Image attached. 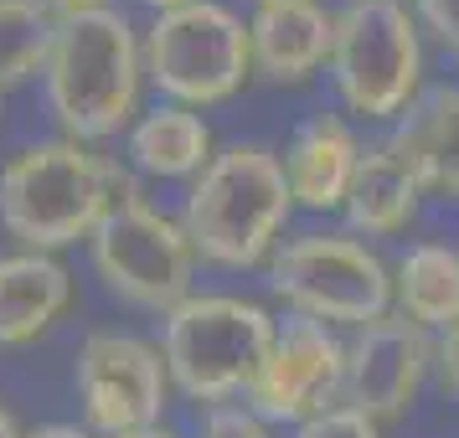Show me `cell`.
I'll return each instance as SVG.
<instances>
[{"instance_id": "cell-1", "label": "cell", "mask_w": 459, "mask_h": 438, "mask_svg": "<svg viewBox=\"0 0 459 438\" xmlns=\"http://www.w3.org/2000/svg\"><path fill=\"white\" fill-rule=\"evenodd\" d=\"M125 170L78 140H37L0 166V222L26 253H52L93 237L99 222L129 196Z\"/></svg>"}, {"instance_id": "cell-2", "label": "cell", "mask_w": 459, "mask_h": 438, "mask_svg": "<svg viewBox=\"0 0 459 438\" xmlns=\"http://www.w3.org/2000/svg\"><path fill=\"white\" fill-rule=\"evenodd\" d=\"M47 104L67 140H108L134 119L145 52L119 11H78L57 21L47 57Z\"/></svg>"}, {"instance_id": "cell-3", "label": "cell", "mask_w": 459, "mask_h": 438, "mask_svg": "<svg viewBox=\"0 0 459 438\" xmlns=\"http://www.w3.org/2000/svg\"><path fill=\"white\" fill-rule=\"evenodd\" d=\"M290 207L294 196L284 181V160L264 145H228L196 176L181 228L202 258L228 269H253L269 258Z\"/></svg>"}, {"instance_id": "cell-4", "label": "cell", "mask_w": 459, "mask_h": 438, "mask_svg": "<svg viewBox=\"0 0 459 438\" xmlns=\"http://www.w3.org/2000/svg\"><path fill=\"white\" fill-rule=\"evenodd\" d=\"M269 310L232 294H191L166 314L160 356H166L170 382L196 402L222 408L228 397L248 392L264 356L273 346Z\"/></svg>"}, {"instance_id": "cell-5", "label": "cell", "mask_w": 459, "mask_h": 438, "mask_svg": "<svg viewBox=\"0 0 459 438\" xmlns=\"http://www.w3.org/2000/svg\"><path fill=\"white\" fill-rule=\"evenodd\" d=\"M418 73H423L418 26L397 0H351L335 16L331 78L351 114H367V119L408 114Z\"/></svg>"}, {"instance_id": "cell-6", "label": "cell", "mask_w": 459, "mask_h": 438, "mask_svg": "<svg viewBox=\"0 0 459 438\" xmlns=\"http://www.w3.org/2000/svg\"><path fill=\"white\" fill-rule=\"evenodd\" d=\"M253 73L248 26L217 0H191L155 16L145 37V78L181 108L232 99Z\"/></svg>"}, {"instance_id": "cell-7", "label": "cell", "mask_w": 459, "mask_h": 438, "mask_svg": "<svg viewBox=\"0 0 459 438\" xmlns=\"http://www.w3.org/2000/svg\"><path fill=\"white\" fill-rule=\"evenodd\" d=\"M269 289L284 305H294V314H310L320 325H356L361 331V325L387 314L393 279L367 243L310 232V237H294L273 253Z\"/></svg>"}, {"instance_id": "cell-8", "label": "cell", "mask_w": 459, "mask_h": 438, "mask_svg": "<svg viewBox=\"0 0 459 438\" xmlns=\"http://www.w3.org/2000/svg\"><path fill=\"white\" fill-rule=\"evenodd\" d=\"M191 237L181 222H170L150 207L140 191H129L93 232V269L108 289L140 305V310H176L191 299Z\"/></svg>"}, {"instance_id": "cell-9", "label": "cell", "mask_w": 459, "mask_h": 438, "mask_svg": "<svg viewBox=\"0 0 459 438\" xmlns=\"http://www.w3.org/2000/svg\"><path fill=\"white\" fill-rule=\"evenodd\" d=\"M346 392V346L310 314L279 320L273 346L248 387V413L269 423H310Z\"/></svg>"}, {"instance_id": "cell-10", "label": "cell", "mask_w": 459, "mask_h": 438, "mask_svg": "<svg viewBox=\"0 0 459 438\" xmlns=\"http://www.w3.org/2000/svg\"><path fill=\"white\" fill-rule=\"evenodd\" d=\"M166 356L119 331H93L78 351V397L99 434H134L160 423L166 408Z\"/></svg>"}, {"instance_id": "cell-11", "label": "cell", "mask_w": 459, "mask_h": 438, "mask_svg": "<svg viewBox=\"0 0 459 438\" xmlns=\"http://www.w3.org/2000/svg\"><path fill=\"white\" fill-rule=\"evenodd\" d=\"M434 361V340L408 314H382L361 325L346 346V397L367 417L387 423L397 417L423 387V372Z\"/></svg>"}, {"instance_id": "cell-12", "label": "cell", "mask_w": 459, "mask_h": 438, "mask_svg": "<svg viewBox=\"0 0 459 438\" xmlns=\"http://www.w3.org/2000/svg\"><path fill=\"white\" fill-rule=\"evenodd\" d=\"M335 16H325L315 0H269L248 21L253 67L273 83H299L320 63H331Z\"/></svg>"}, {"instance_id": "cell-13", "label": "cell", "mask_w": 459, "mask_h": 438, "mask_svg": "<svg viewBox=\"0 0 459 438\" xmlns=\"http://www.w3.org/2000/svg\"><path fill=\"white\" fill-rule=\"evenodd\" d=\"M356 160H361V145L346 119L335 114H315L290 134V150H284V181H290V196L310 211H331L346 207V191H351Z\"/></svg>"}, {"instance_id": "cell-14", "label": "cell", "mask_w": 459, "mask_h": 438, "mask_svg": "<svg viewBox=\"0 0 459 438\" xmlns=\"http://www.w3.org/2000/svg\"><path fill=\"white\" fill-rule=\"evenodd\" d=\"M387 145L418 176V186L459 196V88H434L413 99Z\"/></svg>"}, {"instance_id": "cell-15", "label": "cell", "mask_w": 459, "mask_h": 438, "mask_svg": "<svg viewBox=\"0 0 459 438\" xmlns=\"http://www.w3.org/2000/svg\"><path fill=\"white\" fill-rule=\"evenodd\" d=\"M73 279L52 253L0 258V346H26L67 310Z\"/></svg>"}, {"instance_id": "cell-16", "label": "cell", "mask_w": 459, "mask_h": 438, "mask_svg": "<svg viewBox=\"0 0 459 438\" xmlns=\"http://www.w3.org/2000/svg\"><path fill=\"white\" fill-rule=\"evenodd\" d=\"M418 176L393 155V145H372L361 150L351 176V191H346V217H351L356 232H403L418 211Z\"/></svg>"}, {"instance_id": "cell-17", "label": "cell", "mask_w": 459, "mask_h": 438, "mask_svg": "<svg viewBox=\"0 0 459 438\" xmlns=\"http://www.w3.org/2000/svg\"><path fill=\"white\" fill-rule=\"evenodd\" d=\"M129 160L145 176H166V181L202 176L212 166V129L191 108L166 104L129 129Z\"/></svg>"}, {"instance_id": "cell-18", "label": "cell", "mask_w": 459, "mask_h": 438, "mask_svg": "<svg viewBox=\"0 0 459 438\" xmlns=\"http://www.w3.org/2000/svg\"><path fill=\"white\" fill-rule=\"evenodd\" d=\"M397 314H408L423 331H449L459 320V253L444 243H418L403 253L393 279Z\"/></svg>"}, {"instance_id": "cell-19", "label": "cell", "mask_w": 459, "mask_h": 438, "mask_svg": "<svg viewBox=\"0 0 459 438\" xmlns=\"http://www.w3.org/2000/svg\"><path fill=\"white\" fill-rule=\"evenodd\" d=\"M57 21L63 16L47 0H0V88H16L31 73H47Z\"/></svg>"}, {"instance_id": "cell-20", "label": "cell", "mask_w": 459, "mask_h": 438, "mask_svg": "<svg viewBox=\"0 0 459 438\" xmlns=\"http://www.w3.org/2000/svg\"><path fill=\"white\" fill-rule=\"evenodd\" d=\"M294 438H377V417H367L351 402H341V408H325L320 417L299 423Z\"/></svg>"}, {"instance_id": "cell-21", "label": "cell", "mask_w": 459, "mask_h": 438, "mask_svg": "<svg viewBox=\"0 0 459 438\" xmlns=\"http://www.w3.org/2000/svg\"><path fill=\"white\" fill-rule=\"evenodd\" d=\"M202 438H269V434H264V417L258 413L222 402V408H212V413L202 417Z\"/></svg>"}, {"instance_id": "cell-22", "label": "cell", "mask_w": 459, "mask_h": 438, "mask_svg": "<svg viewBox=\"0 0 459 438\" xmlns=\"http://www.w3.org/2000/svg\"><path fill=\"white\" fill-rule=\"evenodd\" d=\"M418 16L444 47H459V0H418Z\"/></svg>"}, {"instance_id": "cell-23", "label": "cell", "mask_w": 459, "mask_h": 438, "mask_svg": "<svg viewBox=\"0 0 459 438\" xmlns=\"http://www.w3.org/2000/svg\"><path fill=\"white\" fill-rule=\"evenodd\" d=\"M434 361H438V376H444V387L459 397V320H455V325H449L444 335H438Z\"/></svg>"}, {"instance_id": "cell-24", "label": "cell", "mask_w": 459, "mask_h": 438, "mask_svg": "<svg viewBox=\"0 0 459 438\" xmlns=\"http://www.w3.org/2000/svg\"><path fill=\"white\" fill-rule=\"evenodd\" d=\"M47 5H52L57 16H78V11H99L104 0H47Z\"/></svg>"}, {"instance_id": "cell-25", "label": "cell", "mask_w": 459, "mask_h": 438, "mask_svg": "<svg viewBox=\"0 0 459 438\" xmlns=\"http://www.w3.org/2000/svg\"><path fill=\"white\" fill-rule=\"evenodd\" d=\"M26 438H88L83 428H67V423H47V428H31Z\"/></svg>"}, {"instance_id": "cell-26", "label": "cell", "mask_w": 459, "mask_h": 438, "mask_svg": "<svg viewBox=\"0 0 459 438\" xmlns=\"http://www.w3.org/2000/svg\"><path fill=\"white\" fill-rule=\"evenodd\" d=\"M114 438H176L170 428H160V423H150V428H134V434H114Z\"/></svg>"}, {"instance_id": "cell-27", "label": "cell", "mask_w": 459, "mask_h": 438, "mask_svg": "<svg viewBox=\"0 0 459 438\" xmlns=\"http://www.w3.org/2000/svg\"><path fill=\"white\" fill-rule=\"evenodd\" d=\"M0 438H26L22 428H16V417L5 413V408H0Z\"/></svg>"}, {"instance_id": "cell-28", "label": "cell", "mask_w": 459, "mask_h": 438, "mask_svg": "<svg viewBox=\"0 0 459 438\" xmlns=\"http://www.w3.org/2000/svg\"><path fill=\"white\" fill-rule=\"evenodd\" d=\"M145 5H155V11L166 16V11H181V5H191V0H145Z\"/></svg>"}, {"instance_id": "cell-29", "label": "cell", "mask_w": 459, "mask_h": 438, "mask_svg": "<svg viewBox=\"0 0 459 438\" xmlns=\"http://www.w3.org/2000/svg\"><path fill=\"white\" fill-rule=\"evenodd\" d=\"M258 5H269V0H258Z\"/></svg>"}]
</instances>
